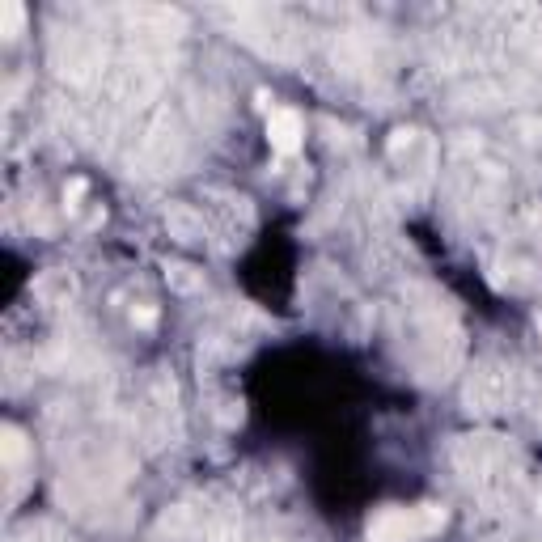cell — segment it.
<instances>
[{
	"label": "cell",
	"instance_id": "4",
	"mask_svg": "<svg viewBox=\"0 0 542 542\" xmlns=\"http://www.w3.org/2000/svg\"><path fill=\"white\" fill-rule=\"evenodd\" d=\"M136 322L140 327H153V310H136Z\"/></svg>",
	"mask_w": 542,
	"mask_h": 542
},
{
	"label": "cell",
	"instance_id": "1",
	"mask_svg": "<svg viewBox=\"0 0 542 542\" xmlns=\"http://www.w3.org/2000/svg\"><path fill=\"white\" fill-rule=\"evenodd\" d=\"M445 526V509L420 504V509H382L369 521V542H411L428 538Z\"/></svg>",
	"mask_w": 542,
	"mask_h": 542
},
{
	"label": "cell",
	"instance_id": "3",
	"mask_svg": "<svg viewBox=\"0 0 542 542\" xmlns=\"http://www.w3.org/2000/svg\"><path fill=\"white\" fill-rule=\"evenodd\" d=\"M166 221H170V229H174L183 242H195V238H200V221H195V216H191L187 208H174V212L166 216Z\"/></svg>",
	"mask_w": 542,
	"mask_h": 542
},
{
	"label": "cell",
	"instance_id": "2",
	"mask_svg": "<svg viewBox=\"0 0 542 542\" xmlns=\"http://www.w3.org/2000/svg\"><path fill=\"white\" fill-rule=\"evenodd\" d=\"M301 136H305V123L297 111H288V106H276L267 119V140L276 153H297L301 149Z\"/></svg>",
	"mask_w": 542,
	"mask_h": 542
}]
</instances>
